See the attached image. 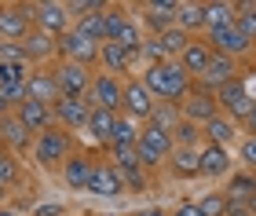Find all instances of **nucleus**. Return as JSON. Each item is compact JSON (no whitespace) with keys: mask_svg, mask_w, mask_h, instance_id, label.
Here are the masks:
<instances>
[{"mask_svg":"<svg viewBox=\"0 0 256 216\" xmlns=\"http://www.w3.org/2000/svg\"><path fill=\"white\" fill-rule=\"evenodd\" d=\"M172 216H202V209H198L194 202H183V206L172 209Z\"/></svg>","mask_w":256,"mask_h":216,"instance_id":"obj_42","label":"nucleus"},{"mask_svg":"<svg viewBox=\"0 0 256 216\" xmlns=\"http://www.w3.org/2000/svg\"><path fill=\"white\" fill-rule=\"evenodd\" d=\"M234 30L246 37L249 44H256V4H238V15H234Z\"/></svg>","mask_w":256,"mask_h":216,"instance_id":"obj_38","label":"nucleus"},{"mask_svg":"<svg viewBox=\"0 0 256 216\" xmlns=\"http://www.w3.org/2000/svg\"><path fill=\"white\" fill-rule=\"evenodd\" d=\"M234 77H238V59H227V55L212 52V59H208L205 74L198 77V81H190V84L205 88V92H216V88H224L227 81H234Z\"/></svg>","mask_w":256,"mask_h":216,"instance_id":"obj_13","label":"nucleus"},{"mask_svg":"<svg viewBox=\"0 0 256 216\" xmlns=\"http://www.w3.org/2000/svg\"><path fill=\"white\" fill-rule=\"evenodd\" d=\"M88 110L92 106L84 99H55L52 103V124H59L62 132H77V128H84Z\"/></svg>","mask_w":256,"mask_h":216,"instance_id":"obj_17","label":"nucleus"},{"mask_svg":"<svg viewBox=\"0 0 256 216\" xmlns=\"http://www.w3.org/2000/svg\"><path fill=\"white\" fill-rule=\"evenodd\" d=\"M121 84H124V77H114V74H92V84H88L84 103H88V106H99V110L121 114Z\"/></svg>","mask_w":256,"mask_h":216,"instance_id":"obj_8","label":"nucleus"},{"mask_svg":"<svg viewBox=\"0 0 256 216\" xmlns=\"http://www.w3.org/2000/svg\"><path fill=\"white\" fill-rule=\"evenodd\" d=\"M96 216H118V212H96Z\"/></svg>","mask_w":256,"mask_h":216,"instance_id":"obj_50","label":"nucleus"},{"mask_svg":"<svg viewBox=\"0 0 256 216\" xmlns=\"http://www.w3.org/2000/svg\"><path fill=\"white\" fill-rule=\"evenodd\" d=\"M88 194H96V198H118V194H124L121 172L110 162H96V165H92V176H88Z\"/></svg>","mask_w":256,"mask_h":216,"instance_id":"obj_14","label":"nucleus"},{"mask_svg":"<svg viewBox=\"0 0 256 216\" xmlns=\"http://www.w3.org/2000/svg\"><path fill=\"white\" fill-rule=\"evenodd\" d=\"M33 162L40 168H59L70 154H74V136L62 132L59 124H52V128H44L40 136H33V146H30Z\"/></svg>","mask_w":256,"mask_h":216,"instance_id":"obj_2","label":"nucleus"},{"mask_svg":"<svg viewBox=\"0 0 256 216\" xmlns=\"http://www.w3.org/2000/svg\"><path fill=\"white\" fill-rule=\"evenodd\" d=\"M8 114H11V110H8V103L0 99V118H8Z\"/></svg>","mask_w":256,"mask_h":216,"instance_id":"obj_49","label":"nucleus"},{"mask_svg":"<svg viewBox=\"0 0 256 216\" xmlns=\"http://www.w3.org/2000/svg\"><path fill=\"white\" fill-rule=\"evenodd\" d=\"M26 99H37V103L52 106L59 99V84H55V74L52 66H33L30 77H26Z\"/></svg>","mask_w":256,"mask_h":216,"instance_id":"obj_18","label":"nucleus"},{"mask_svg":"<svg viewBox=\"0 0 256 216\" xmlns=\"http://www.w3.org/2000/svg\"><path fill=\"white\" fill-rule=\"evenodd\" d=\"M176 30L190 33V37H198V33L205 30V4H176Z\"/></svg>","mask_w":256,"mask_h":216,"instance_id":"obj_29","label":"nucleus"},{"mask_svg":"<svg viewBox=\"0 0 256 216\" xmlns=\"http://www.w3.org/2000/svg\"><path fill=\"white\" fill-rule=\"evenodd\" d=\"M55 52H59L66 62H80V66H88V70H92V62H99V44L88 40V37H80L74 26L55 40Z\"/></svg>","mask_w":256,"mask_h":216,"instance_id":"obj_10","label":"nucleus"},{"mask_svg":"<svg viewBox=\"0 0 256 216\" xmlns=\"http://www.w3.org/2000/svg\"><path fill=\"white\" fill-rule=\"evenodd\" d=\"M158 44H161V52H165V59L176 62V59H180V52L190 44V33H183V30L172 26V30H165V33L158 37Z\"/></svg>","mask_w":256,"mask_h":216,"instance_id":"obj_33","label":"nucleus"},{"mask_svg":"<svg viewBox=\"0 0 256 216\" xmlns=\"http://www.w3.org/2000/svg\"><path fill=\"white\" fill-rule=\"evenodd\" d=\"M33 216H62V206H59V202H52V206H40Z\"/></svg>","mask_w":256,"mask_h":216,"instance_id":"obj_43","label":"nucleus"},{"mask_svg":"<svg viewBox=\"0 0 256 216\" xmlns=\"http://www.w3.org/2000/svg\"><path fill=\"white\" fill-rule=\"evenodd\" d=\"M172 143L176 146H202V128H198V124H190V121H180L176 128H172Z\"/></svg>","mask_w":256,"mask_h":216,"instance_id":"obj_39","label":"nucleus"},{"mask_svg":"<svg viewBox=\"0 0 256 216\" xmlns=\"http://www.w3.org/2000/svg\"><path fill=\"white\" fill-rule=\"evenodd\" d=\"M30 18H33V30L48 33V37H55V40H59L70 30V22H74L62 0H37V4H30Z\"/></svg>","mask_w":256,"mask_h":216,"instance_id":"obj_5","label":"nucleus"},{"mask_svg":"<svg viewBox=\"0 0 256 216\" xmlns=\"http://www.w3.org/2000/svg\"><path fill=\"white\" fill-rule=\"evenodd\" d=\"M154 96L143 88V81L139 77H124V84H121V114L124 118H132L139 124H146V118L154 114Z\"/></svg>","mask_w":256,"mask_h":216,"instance_id":"obj_7","label":"nucleus"},{"mask_svg":"<svg viewBox=\"0 0 256 216\" xmlns=\"http://www.w3.org/2000/svg\"><path fill=\"white\" fill-rule=\"evenodd\" d=\"M165 165H168V172L176 180H194L198 176V150L194 146H172Z\"/></svg>","mask_w":256,"mask_h":216,"instance_id":"obj_27","label":"nucleus"},{"mask_svg":"<svg viewBox=\"0 0 256 216\" xmlns=\"http://www.w3.org/2000/svg\"><path fill=\"white\" fill-rule=\"evenodd\" d=\"M114 44H121V48L132 55V59H139V48H143V30L136 26V18H128L124 26H121V33L114 37Z\"/></svg>","mask_w":256,"mask_h":216,"instance_id":"obj_36","label":"nucleus"},{"mask_svg":"<svg viewBox=\"0 0 256 216\" xmlns=\"http://www.w3.org/2000/svg\"><path fill=\"white\" fill-rule=\"evenodd\" d=\"M246 209H249V212H252V216H256V194H252V198H249V202H246Z\"/></svg>","mask_w":256,"mask_h":216,"instance_id":"obj_47","label":"nucleus"},{"mask_svg":"<svg viewBox=\"0 0 256 216\" xmlns=\"http://www.w3.org/2000/svg\"><path fill=\"white\" fill-rule=\"evenodd\" d=\"M139 128H143L139 121H132V118H124V114H118V121H114V132H110V143H106V146H136Z\"/></svg>","mask_w":256,"mask_h":216,"instance_id":"obj_32","label":"nucleus"},{"mask_svg":"<svg viewBox=\"0 0 256 216\" xmlns=\"http://www.w3.org/2000/svg\"><path fill=\"white\" fill-rule=\"evenodd\" d=\"M114 121H118V114H114V110L92 106V110H88V121H84V132L92 136V143L106 146V143H110V132H114Z\"/></svg>","mask_w":256,"mask_h":216,"instance_id":"obj_25","label":"nucleus"},{"mask_svg":"<svg viewBox=\"0 0 256 216\" xmlns=\"http://www.w3.org/2000/svg\"><path fill=\"white\" fill-rule=\"evenodd\" d=\"M227 216H252L249 209H227Z\"/></svg>","mask_w":256,"mask_h":216,"instance_id":"obj_46","label":"nucleus"},{"mask_svg":"<svg viewBox=\"0 0 256 216\" xmlns=\"http://www.w3.org/2000/svg\"><path fill=\"white\" fill-rule=\"evenodd\" d=\"M230 172H234V162H230L227 146H216V143H202V146H198V176L224 180Z\"/></svg>","mask_w":256,"mask_h":216,"instance_id":"obj_12","label":"nucleus"},{"mask_svg":"<svg viewBox=\"0 0 256 216\" xmlns=\"http://www.w3.org/2000/svg\"><path fill=\"white\" fill-rule=\"evenodd\" d=\"M208 59H212V48L205 44V37H190V44L180 52V70L190 77V81H198V77L205 74V66H208Z\"/></svg>","mask_w":256,"mask_h":216,"instance_id":"obj_20","label":"nucleus"},{"mask_svg":"<svg viewBox=\"0 0 256 216\" xmlns=\"http://www.w3.org/2000/svg\"><path fill=\"white\" fill-rule=\"evenodd\" d=\"M194 206L202 209V216H227V198L220 194V190H208V194L198 198Z\"/></svg>","mask_w":256,"mask_h":216,"instance_id":"obj_40","label":"nucleus"},{"mask_svg":"<svg viewBox=\"0 0 256 216\" xmlns=\"http://www.w3.org/2000/svg\"><path fill=\"white\" fill-rule=\"evenodd\" d=\"M132 216H165L161 209H139V212H132Z\"/></svg>","mask_w":256,"mask_h":216,"instance_id":"obj_45","label":"nucleus"},{"mask_svg":"<svg viewBox=\"0 0 256 216\" xmlns=\"http://www.w3.org/2000/svg\"><path fill=\"white\" fill-rule=\"evenodd\" d=\"M92 165H96V158H88V154H70L66 162H62V184H66L70 190H88Z\"/></svg>","mask_w":256,"mask_h":216,"instance_id":"obj_23","label":"nucleus"},{"mask_svg":"<svg viewBox=\"0 0 256 216\" xmlns=\"http://www.w3.org/2000/svg\"><path fill=\"white\" fill-rule=\"evenodd\" d=\"M33 66L26 59H0V84H26Z\"/></svg>","mask_w":256,"mask_h":216,"instance_id":"obj_35","label":"nucleus"},{"mask_svg":"<svg viewBox=\"0 0 256 216\" xmlns=\"http://www.w3.org/2000/svg\"><path fill=\"white\" fill-rule=\"evenodd\" d=\"M139 81H143V88L154 96V103H172V106H180L183 99H187V92H190V77L183 74L180 62H172V59L146 66Z\"/></svg>","mask_w":256,"mask_h":216,"instance_id":"obj_1","label":"nucleus"},{"mask_svg":"<svg viewBox=\"0 0 256 216\" xmlns=\"http://www.w3.org/2000/svg\"><path fill=\"white\" fill-rule=\"evenodd\" d=\"M238 136V124L227 121L224 114H216L208 124H202V143H216V146H227L230 140Z\"/></svg>","mask_w":256,"mask_h":216,"instance_id":"obj_30","label":"nucleus"},{"mask_svg":"<svg viewBox=\"0 0 256 216\" xmlns=\"http://www.w3.org/2000/svg\"><path fill=\"white\" fill-rule=\"evenodd\" d=\"M139 18H143V26L161 37L165 30L176 26V0H150V4H139Z\"/></svg>","mask_w":256,"mask_h":216,"instance_id":"obj_16","label":"nucleus"},{"mask_svg":"<svg viewBox=\"0 0 256 216\" xmlns=\"http://www.w3.org/2000/svg\"><path fill=\"white\" fill-rule=\"evenodd\" d=\"M172 136L168 132H161L154 128V124H143L139 128V140H136V158H139V165H143V172L146 168H161L168 162V154H172Z\"/></svg>","mask_w":256,"mask_h":216,"instance_id":"obj_3","label":"nucleus"},{"mask_svg":"<svg viewBox=\"0 0 256 216\" xmlns=\"http://www.w3.org/2000/svg\"><path fill=\"white\" fill-rule=\"evenodd\" d=\"M128 18H132V8H124V4H106V8H102V40H114Z\"/></svg>","mask_w":256,"mask_h":216,"instance_id":"obj_31","label":"nucleus"},{"mask_svg":"<svg viewBox=\"0 0 256 216\" xmlns=\"http://www.w3.org/2000/svg\"><path fill=\"white\" fill-rule=\"evenodd\" d=\"M234 15H238V4H230V0H208L205 4V30L234 26Z\"/></svg>","mask_w":256,"mask_h":216,"instance_id":"obj_28","label":"nucleus"},{"mask_svg":"<svg viewBox=\"0 0 256 216\" xmlns=\"http://www.w3.org/2000/svg\"><path fill=\"white\" fill-rule=\"evenodd\" d=\"M205 44H208L212 52L227 55V59H242V55L252 52V44L242 37L234 26H227V30H205Z\"/></svg>","mask_w":256,"mask_h":216,"instance_id":"obj_15","label":"nucleus"},{"mask_svg":"<svg viewBox=\"0 0 256 216\" xmlns=\"http://www.w3.org/2000/svg\"><path fill=\"white\" fill-rule=\"evenodd\" d=\"M216 106H220V114H224L227 121L242 124V121L249 118V110H252V92H249V81L234 77V81H227L224 88H216Z\"/></svg>","mask_w":256,"mask_h":216,"instance_id":"obj_4","label":"nucleus"},{"mask_svg":"<svg viewBox=\"0 0 256 216\" xmlns=\"http://www.w3.org/2000/svg\"><path fill=\"white\" fill-rule=\"evenodd\" d=\"M180 121H183V118H180V106H172V103H158L154 114L146 118V124H154V128L168 132V136H172V128H176Z\"/></svg>","mask_w":256,"mask_h":216,"instance_id":"obj_34","label":"nucleus"},{"mask_svg":"<svg viewBox=\"0 0 256 216\" xmlns=\"http://www.w3.org/2000/svg\"><path fill=\"white\" fill-rule=\"evenodd\" d=\"M99 62H102V74H114V77H121V74H128L136 66V59L121 48V44H114V40L99 44Z\"/></svg>","mask_w":256,"mask_h":216,"instance_id":"obj_24","label":"nucleus"},{"mask_svg":"<svg viewBox=\"0 0 256 216\" xmlns=\"http://www.w3.org/2000/svg\"><path fill=\"white\" fill-rule=\"evenodd\" d=\"M52 74H55V84H59V99H84L88 96V84H92V70L88 66L59 59L52 66Z\"/></svg>","mask_w":256,"mask_h":216,"instance_id":"obj_6","label":"nucleus"},{"mask_svg":"<svg viewBox=\"0 0 256 216\" xmlns=\"http://www.w3.org/2000/svg\"><path fill=\"white\" fill-rule=\"evenodd\" d=\"M242 162L249 165V172L256 168V136H246V143H242Z\"/></svg>","mask_w":256,"mask_h":216,"instance_id":"obj_41","label":"nucleus"},{"mask_svg":"<svg viewBox=\"0 0 256 216\" xmlns=\"http://www.w3.org/2000/svg\"><path fill=\"white\" fill-rule=\"evenodd\" d=\"M15 184H22V165L11 150H0V187L11 190Z\"/></svg>","mask_w":256,"mask_h":216,"instance_id":"obj_37","label":"nucleus"},{"mask_svg":"<svg viewBox=\"0 0 256 216\" xmlns=\"http://www.w3.org/2000/svg\"><path fill=\"white\" fill-rule=\"evenodd\" d=\"M0 136H4V150H11V154H22V150H30L33 146V136L18 124V118L15 114H8V118H0Z\"/></svg>","mask_w":256,"mask_h":216,"instance_id":"obj_26","label":"nucleus"},{"mask_svg":"<svg viewBox=\"0 0 256 216\" xmlns=\"http://www.w3.org/2000/svg\"><path fill=\"white\" fill-rule=\"evenodd\" d=\"M227 198V209H246V202L256 194V176L252 172H230L227 176V187L220 190Z\"/></svg>","mask_w":256,"mask_h":216,"instance_id":"obj_22","label":"nucleus"},{"mask_svg":"<svg viewBox=\"0 0 256 216\" xmlns=\"http://www.w3.org/2000/svg\"><path fill=\"white\" fill-rule=\"evenodd\" d=\"M11 114L18 118V124H22L30 136H40L44 128H52V106L37 103V99H22V103L11 110Z\"/></svg>","mask_w":256,"mask_h":216,"instance_id":"obj_19","label":"nucleus"},{"mask_svg":"<svg viewBox=\"0 0 256 216\" xmlns=\"http://www.w3.org/2000/svg\"><path fill=\"white\" fill-rule=\"evenodd\" d=\"M8 194H11V190H8V187H0V206L8 202Z\"/></svg>","mask_w":256,"mask_h":216,"instance_id":"obj_48","label":"nucleus"},{"mask_svg":"<svg viewBox=\"0 0 256 216\" xmlns=\"http://www.w3.org/2000/svg\"><path fill=\"white\" fill-rule=\"evenodd\" d=\"M0 150H4V136H0Z\"/></svg>","mask_w":256,"mask_h":216,"instance_id":"obj_51","label":"nucleus"},{"mask_svg":"<svg viewBox=\"0 0 256 216\" xmlns=\"http://www.w3.org/2000/svg\"><path fill=\"white\" fill-rule=\"evenodd\" d=\"M220 114V106H216V92H205V88H198V84H190V92H187V99L180 103V118L183 121H190V124H208Z\"/></svg>","mask_w":256,"mask_h":216,"instance_id":"obj_9","label":"nucleus"},{"mask_svg":"<svg viewBox=\"0 0 256 216\" xmlns=\"http://www.w3.org/2000/svg\"><path fill=\"white\" fill-rule=\"evenodd\" d=\"M52 55H55V37H48V33H40V30H30L26 37H22V59L30 66H48Z\"/></svg>","mask_w":256,"mask_h":216,"instance_id":"obj_21","label":"nucleus"},{"mask_svg":"<svg viewBox=\"0 0 256 216\" xmlns=\"http://www.w3.org/2000/svg\"><path fill=\"white\" fill-rule=\"evenodd\" d=\"M30 30H33L30 4H0V40L4 44H22Z\"/></svg>","mask_w":256,"mask_h":216,"instance_id":"obj_11","label":"nucleus"},{"mask_svg":"<svg viewBox=\"0 0 256 216\" xmlns=\"http://www.w3.org/2000/svg\"><path fill=\"white\" fill-rule=\"evenodd\" d=\"M242 124H246V132H249V136H256V99H252V110H249V118L242 121Z\"/></svg>","mask_w":256,"mask_h":216,"instance_id":"obj_44","label":"nucleus"}]
</instances>
